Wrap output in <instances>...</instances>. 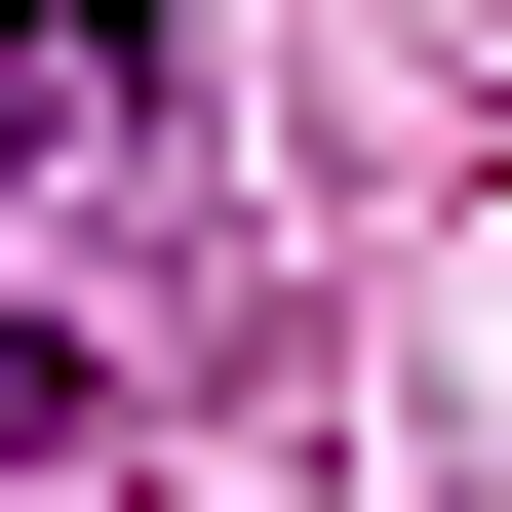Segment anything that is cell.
Masks as SVG:
<instances>
[{
  "label": "cell",
  "mask_w": 512,
  "mask_h": 512,
  "mask_svg": "<svg viewBox=\"0 0 512 512\" xmlns=\"http://www.w3.org/2000/svg\"><path fill=\"white\" fill-rule=\"evenodd\" d=\"M119 119V0H0V158H79Z\"/></svg>",
  "instance_id": "obj_1"
},
{
  "label": "cell",
  "mask_w": 512,
  "mask_h": 512,
  "mask_svg": "<svg viewBox=\"0 0 512 512\" xmlns=\"http://www.w3.org/2000/svg\"><path fill=\"white\" fill-rule=\"evenodd\" d=\"M40 434H79V316H0V473H40Z\"/></svg>",
  "instance_id": "obj_2"
}]
</instances>
